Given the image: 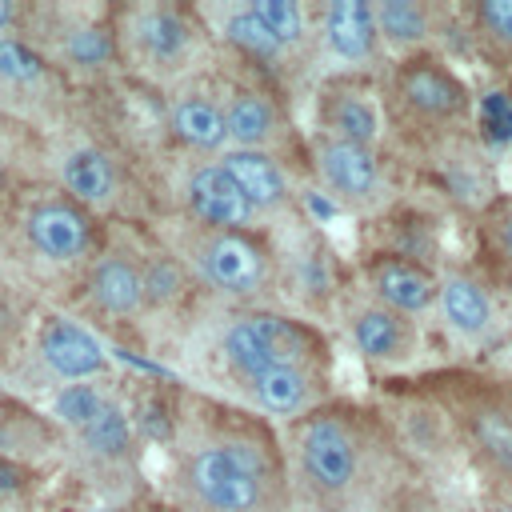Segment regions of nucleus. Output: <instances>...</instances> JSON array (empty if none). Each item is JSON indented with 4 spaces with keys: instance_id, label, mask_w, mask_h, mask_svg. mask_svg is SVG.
Listing matches in <instances>:
<instances>
[{
    "instance_id": "16",
    "label": "nucleus",
    "mask_w": 512,
    "mask_h": 512,
    "mask_svg": "<svg viewBox=\"0 0 512 512\" xmlns=\"http://www.w3.org/2000/svg\"><path fill=\"white\" fill-rule=\"evenodd\" d=\"M172 208L176 216L204 224V228H228V232H264L268 224L248 204L240 184L228 176L220 156H184L172 164Z\"/></svg>"
},
{
    "instance_id": "17",
    "label": "nucleus",
    "mask_w": 512,
    "mask_h": 512,
    "mask_svg": "<svg viewBox=\"0 0 512 512\" xmlns=\"http://www.w3.org/2000/svg\"><path fill=\"white\" fill-rule=\"evenodd\" d=\"M216 88H220L224 124H228V148L276 152L288 160V148L296 144L292 120H288V96L240 64Z\"/></svg>"
},
{
    "instance_id": "37",
    "label": "nucleus",
    "mask_w": 512,
    "mask_h": 512,
    "mask_svg": "<svg viewBox=\"0 0 512 512\" xmlns=\"http://www.w3.org/2000/svg\"><path fill=\"white\" fill-rule=\"evenodd\" d=\"M28 12H32V4L0 0V36H20L24 24H28Z\"/></svg>"
},
{
    "instance_id": "21",
    "label": "nucleus",
    "mask_w": 512,
    "mask_h": 512,
    "mask_svg": "<svg viewBox=\"0 0 512 512\" xmlns=\"http://www.w3.org/2000/svg\"><path fill=\"white\" fill-rule=\"evenodd\" d=\"M32 352L36 364L60 380V384H80V380H104L108 376V352L96 340V332L68 316V312H40L32 328Z\"/></svg>"
},
{
    "instance_id": "31",
    "label": "nucleus",
    "mask_w": 512,
    "mask_h": 512,
    "mask_svg": "<svg viewBox=\"0 0 512 512\" xmlns=\"http://www.w3.org/2000/svg\"><path fill=\"white\" fill-rule=\"evenodd\" d=\"M376 232V240L364 248V252H388V256H404V260H416L424 268H444L440 264V248H436V220L412 204H392L384 208L380 216H372L368 224Z\"/></svg>"
},
{
    "instance_id": "11",
    "label": "nucleus",
    "mask_w": 512,
    "mask_h": 512,
    "mask_svg": "<svg viewBox=\"0 0 512 512\" xmlns=\"http://www.w3.org/2000/svg\"><path fill=\"white\" fill-rule=\"evenodd\" d=\"M20 36H28L68 76V84H96L116 76V68H124L112 8H56V4L36 8L32 4Z\"/></svg>"
},
{
    "instance_id": "4",
    "label": "nucleus",
    "mask_w": 512,
    "mask_h": 512,
    "mask_svg": "<svg viewBox=\"0 0 512 512\" xmlns=\"http://www.w3.org/2000/svg\"><path fill=\"white\" fill-rule=\"evenodd\" d=\"M376 84H380L384 124H392L396 136L408 148H420L424 156L464 140L476 124L472 88L436 48L392 60L376 76Z\"/></svg>"
},
{
    "instance_id": "14",
    "label": "nucleus",
    "mask_w": 512,
    "mask_h": 512,
    "mask_svg": "<svg viewBox=\"0 0 512 512\" xmlns=\"http://www.w3.org/2000/svg\"><path fill=\"white\" fill-rule=\"evenodd\" d=\"M276 240V284L280 292L304 308L308 320H324L328 312H340V300L348 296L344 268L328 244V236L300 220L272 232Z\"/></svg>"
},
{
    "instance_id": "32",
    "label": "nucleus",
    "mask_w": 512,
    "mask_h": 512,
    "mask_svg": "<svg viewBox=\"0 0 512 512\" xmlns=\"http://www.w3.org/2000/svg\"><path fill=\"white\" fill-rule=\"evenodd\" d=\"M252 16L276 36V44L292 56V64H304V56L312 60V20H308V4L296 0H248Z\"/></svg>"
},
{
    "instance_id": "35",
    "label": "nucleus",
    "mask_w": 512,
    "mask_h": 512,
    "mask_svg": "<svg viewBox=\"0 0 512 512\" xmlns=\"http://www.w3.org/2000/svg\"><path fill=\"white\" fill-rule=\"evenodd\" d=\"M480 236L484 248L496 256V264L512 272V196H496L480 212Z\"/></svg>"
},
{
    "instance_id": "25",
    "label": "nucleus",
    "mask_w": 512,
    "mask_h": 512,
    "mask_svg": "<svg viewBox=\"0 0 512 512\" xmlns=\"http://www.w3.org/2000/svg\"><path fill=\"white\" fill-rule=\"evenodd\" d=\"M204 12V8H200ZM204 20H208V28L216 32V40L224 44V52L232 56V64H240V68H248L252 76H260V80H268V84H276L280 92H284V80L292 76V56L276 44V36L252 16V8H248V0L244 4H228V8H208L204 12Z\"/></svg>"
},
{
    "instance_id": "1",
    "label": "nucleus",
    "mask_w": 512,
    "mask_h": 512,
    "mask_svg": "<svg viewBox=\"0 0 512 512\" xmlns=\"http://www.w3.org/2000/svg\"><path fill=\"white\" fill-rule=\"evenodd\" d=\"M280 440L292 512H440L432 468L376 404L332 396Z\"/></svg>"
},
{
    "instance_id": "36",
    "label": "nucleus",
    "mask_w": 512,
    "mask_h": 512,
    "mask_svg": "<svg viewBox=\"0 0 512 512\" xmlns=\"http://www.w3.org/2000/svg\"><path fill=\"white\" fill-rule=\"evenodd\" d=\"M476 124L484 128V148H504L512 140V96L508 92H492L484 100V108H476Z\"/></svg>"
},
{
    "instance_id": "33",
    "label": "nucleus",
    "mask_w": 512,
    "mask_h": 512,
    "mask_svg": "<svg viewBox=\"0 0 512 512\" xmlns=\"http://www.w3.org/2000/svg\"><path fill=\"white\" fill-rule=\"evenodd\" d=\"M456 16L484 56L512 64V0H472Z\"/></svg>"
},
{
    "instance_id": "30",
    "label": "nucleus",
    "mask_w": 512,
    "mask_h": 512,
    "mask_svg": "<svg viewBox=\"0 0 512 512\" xmlns=\"http://www.w3.org/2000/svg\"><path fill=\"white\" fill-rule=\"evenodd\" d=\"M64 456V432L52 424V416L0 396V460L36 468L44 460H60Z\"/></svg>"
},
{
    "instance_id": "24",
    "label": "nucleus",
    "mask_w": 512,
    "mask_h": 512,
    "mask_svg": "<svg viewBox=\"0 0 512 512\" xmlns=\"http://www.w3.org/2000/svg\"><path fill=\"white\" fill-rule=\"evenodd\" d=\"M332 396H336L332 368H276V372H264V376L244 380V384L232 388L236 404L272 420L276 428L308 416L312 408L328 404Z\"/></svg>"
},
{
    "instance_id": "13",
    "label": "nucleus",
    "mask_w": 512,
    "mask_h": 512,
    "mask_svg": "<svg viewBox=\"0 0 512 512\" xmlns=\"http://www.w3.org/2000/svg\"><path fill=\"white\" fill-rule=\"evenodd\" d=\"M304 168L312 176V184L340 208V212H356V216H380L384 208L396 204V184H392V168L384 160L380 148H364V144H344V140H328V136H308L304 140Z\"/></svg>"
},
{
    "instance_id": "18",
    "label": "nucleus",
    "mask_w": 512,
    "mask_h": 512,
    "mask_svg": "<svg viewBox=\"0 0 512 512\" xmlns=\"http://www.w3.org/2000/svg\"><path fill=\"white\" fill-rule=\"evenodd\" d=\"M80 288V304L108 328L124 332L132 324H144V288H140V264H136V248L124 240H104V248L96 252V260L84 268V276L76 280Z\"/></svg>"
},
{
    "instance_id": "10",
    "label": "nucleus",
    "mask_w": 512,
    "mask_h": 512,
    "mask_svg": "<svg viewBox=\"0 0 512 512\" xmlns=\"http://www.w3.org/2000/svg\"><path fill=\"white\" fill-rule=\"evenodd\" d=\"M0 120L44 140L76 120L68 76L28 36H0Z\"/></svg>"
},
{
    "instance_id": "12",
    "label": "nucleus",
    "mask_w": 512,
    "mask_h": 512,
    "mask_svg": "<svg viewBox=\"0 0 512 512\" xmlns=\"http://www.w3.org/2000/svg\"><path fill=\"white\" fill-rule=\"evenodd\" d=\"M140 436L128 404L116 396L100 416L64 436V460L100 496V504H132L140 492Z\"/></svg>"
},
{
    "instance_id": "5",
    "label": "nucleus",
    "mask_w": 512,
    "mask_h": 512,
    "mask_svg": "<svg viewBox=\"0 0 512 512\" xmlns=\"http://www.w3.org/2000/svg\"><path fill=\"white\" fill-rule=\"evenodd\" d=\"M152 232L188 264V272L204 292L228 300L232 308H268V296L280 292L272 228L228 232V228L192 224L172 212Z\"/></svg>"
},
{
    "instance_id": "38",
    "label": "nucleus",
    "mask_w": 512,
    "mask_h": 512,
    "mask_svg": "<svg viewBox=\"0 0 512 512\" xmlns=\"http://www.w3.org/2000/svg\"><path fill=\"white\" fill-rule=\"evenodd\" d=\"M84 512H140V508H132V504H92Z\"/></svg>"
},
{
    "instance_id": "28",
    "label": "nucleus",
    "mask_w": 512,
    "mask_h": 512,
    "mask_svg": "<svg viewBox=\"0 0 512 512\" xmlns=\"http://www.w3.org/2000/svg\"><path fill=\"white\" fill-rule=\"evenodd\" d=\"M436 312H440L444 328L464 344L488 340L496 332V324H500V308H496V296H492L488 280L476 276L472 268H460V264H444L440 268Z\"/></svg>"
},
{
    "instance_id": "20",
    "label": "nucleus",
    "mask_w": 512,
    "mask_h": 512,
    "mask_svg": "<svg viewBox=\"0 0 512 512\" xmlns=\"http://www.w3.org/2000/svg\"><path fill=\"white\" fill-rule=\"evenodd\" d=\"M344 332L364 364L376 368H408L420 352V320L372 300L368 292H348L340 300Z\"/></svg>"
},
{
    "instance_id": "23",
    "label": "nucleus",
    "mask_w": 512,
    "mask_h": 512,
    "mask_svg": "<svg viewBox=\"0 0 512 512\" xmlns=\"http://www.w3.org/2000/svg\"><path fill=\"white\" fill-rule=\"evenodd\" d=\"M220 164L228 168V176L240 184V192L248 196V204L260 212L264 224L288 228L300 224V180L288 168L284 156L276 152H252V148H228L220 156Z\"/></svg>"
},
{
    "instance_id": "3",
    "label": "nucleus",
    "mask_w": 512,
    "mask_h": 512,
    "mask_svg": "<svg viewBox=\"0 0 512 512\" xmlns=\"http://www.w3.org/2000/svg\"><path fill=\"white\" fill-rule=\"evenodd\" d=\"M448 424L460 464L496 512H512V368H436L404 380Z\"/></svg>"
},
{
    "instance_id": "26",
    "label": "nucleus",
    "mask_w": 512,
    "mask_h": 512,
    "mask_svg": "<svg viewBox=\"0 0 512 512\" xmlns=\"http://www.w3.org/2000/svg\"><path fill=\"white\" fill-rule=\"evenodd\" d=\"M360 292H368L372 300L420 320L428 312H436L440 300V272L424 268L416 260L404 256H388V252H360Z\"/></svg>"
},
{
    "instance_id": "34",
    "label": "nucleus",
    "mask_w": 512,
    "mask_h": 512,
    "mask_svg": "<svg viewBox=\"0 0 512 512\" xmlns=\"http://www.w3.org/2000/svg\"><path fill=\"white\" fill-rule=\"evenodd\" d=\"M128 416H132V428H136L140 444H160V448H168V440L176 436V420H180V388L168 392V388L148 384V388L132 400Z\"/></svg>"
},
{
    "instance_id": "19",
    "label": "nucleus",
    "mask_w": 512,
    "mask_h": 512,
    "mask_svg": "<svg viewBox=\"0 0 512 512\" xmlns=\"http://www.w3.org/2000/svg\"><path fill=\"white\" fill-rule=\"evenodd\" d=\"M316 136L380 148L384 140V104L376 76H324L316 88Z\"/></svg>"
},
{
    "instance_id": "8",
    "label": "nucleus",
    "mask_w": 512,
    "mask_h": 512,
    "mask_svg": "<svg viewBox=\"0 0 512 512\" xmlns=\"http://www.w3.org/2000/svg\"><path fill=\"white\" fill-rule=\"evenodd\" d=\"M8 244H16V252H24L32 268L68 272L80 280L84 268L96 260V252L104 248V232L88 208H80L72 196H64L48 180L28 188Z\"/></svg>"
},
{
    "instance_id": "22",
    "label": "nucleus",
    "mask_w": 512,
    "mask_h": 512,
    "mask_svg": "<svg viewBox=\"0 0 512 512\" xmlns=\"http://www.w3.org/2000/svg\"><path fill=\"white\" fill-rule=\"evenodd\" d=\"M164 128L184 156H224L228 152V124L220 88L208 76L184 80L164 92Z\"/></svg>"
},
{
    "instance_id": "6",
    "label": "nucleus",
    "mask_w": 512,
    "mask_h": 512,
    "mask_svg": "<svg viewBox=\"0 0 512 512\" xmlns=\"http://www.w3.org/2000/svg\"><path fill=\"white\" fill-rule=\"evenodd\" d=\"M208 360L228 388H236L276 368H332L336 352L324 328L308 316L280 308H228L208 336Z\"/></svg>"
},
{
    "instance_id": "2",
    "label": "nucleus",
    "mask_w": 512,
    "mask_h": 512,
    "mask_svg": "<svg viewBox=\"0 0 512 512\" xmlns=\"http://www.w3.org/2000/svg\"><path fill=\"white\" fill-rule=\"evenodd\" d=\"M168 496L176 512H292L280 428L232 396L180 388Z\"/></svg>"
},
{
    "instance_id": "27",
    "label": "nucleus",
    "mask_w": 512,
    "mask_h": 512,
    "mask_svg": "<svg viewBox=\"0 0 512 512\" xmlns=\"http://www.w3.org/2000/svg\"><path fill=\"white\" fill-rule=\"evenodd\" d=\"M136 248V264H140V288H144V320H172L180 316L204 288L196 284V276L188 272V264L148 228L144 244Z\"/></svg>"
},
{
    "instance_id": "7",
    "label": "nucleus",
    "mask_w": 512,
    "mask_h": 512,
    "mask_svg": "<svg viewBox=\"0 0 512 512\" xmlns=\"http://www.w3.org/2000/svg\"><path fill=\"white\" fill-rule=\"evenodd\" d=\"M120 60L140 80L156 88H176L204 76V56L212 48V28L200 8L172 0H136L112 8Z\"/></svg>"
},
{
    "instance_id": "29",
    "label": "nucleus",
    "mask_w": 512,
    "mask_h": 512,
    "mask_svg": "<svg viewBox=\"0 0 512 512\" xmlns=\"http://www.w3.org/2000/svg\"><path fill=\"white\" fill-rule=\"evenodd\" d=\"M384 52L392 60L432 52L444 36V8L428 0H372Z\"/></svg>"
},
{
    "instance_id": "15",
    "label": "nucleus",
    "mask_w": 512,
    "mask_h": 512,
    "mask_svg": "<svg viewBox=\"0 0 512 512\" xmlns=\"http://www.w3.org/2000/svg\"><path fill=\"white\" fill-rule=\"evenodd\" d=\"M308 20L312 64H324V76H380L392 64L372 0H320L308 4Z\"/></svg>"
},
{
    "instance_id": "9",
    "label": "nucleus",
    "mask_w": 512,
    "mask_h": 512,
    "mask_svg": "<svg viewBox=\"0 0 512 512\" xmlns=\"http://www.w3.org/2000/svg\"><path fill=\"white\" fill-rule=\"evenodd\" d=\"M44 168H48V180L64 196H72L80 208H88L96 220L100 216H116V220L132 216L136 180H132L128 160L112 144H104L100 136L80 128V120H72L64 132H56L44 144Z\"/></svg>"
}]
</instances>
